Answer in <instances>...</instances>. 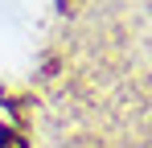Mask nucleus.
I'll use <instances>...</instances> for the list:
<instances>
[{"label": "nucleus", "mask_w": 152, "mask_h": 148, "mask_svg": "<svg viewBox=\"0 0 152 148\" xmlns=\"http://www.w3.org/2000/svg\"><path fill=\"white\" fill-rule=\"evenodd\" d=\"M0 25L21 29V25H25V4H21V0H0Z\"/></svg>", "instance_id": "1"}, {"label": "nucleus", "mask_w": 152, "mask_h": 148, "mask_svg": "<svg viewBox=\"0 0 152 148\" xmlns=\"http://www.w3.org/2000/svg\"><path fill=\"white\" fill-rule=\"evenodd\" d=\"M0 148H25V140L17 132H0Z\"/></svg>", "instance_id": "2"}]
</instances>
